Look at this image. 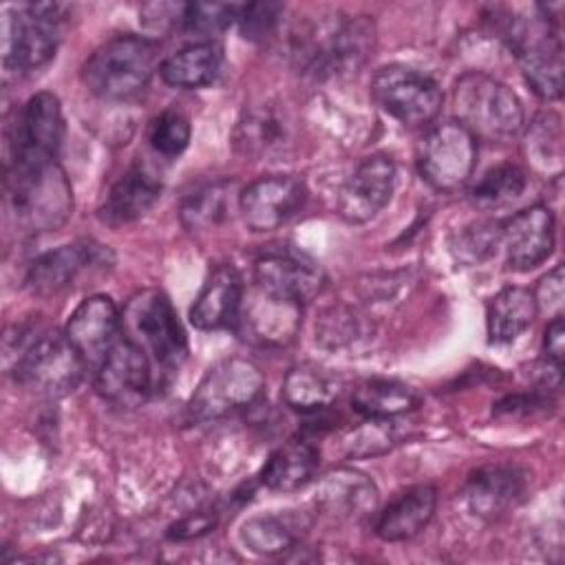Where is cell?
Wrapping results in <instances>:
<instances>
[{"label": "cell", "instance_id": "cell-41", "mask_svg": "<svg viewBox=\"0 0 565 565\" xmlns=\"http://www.w3.org/2000/svg\"><path fill=\"white\" fill-rule=\"evenodd\" d=\"M393 435L386 426V419H369L362 428H358L349 439V452L351 455H373L391 448Z\"/></svg>", "mask_w": 565, "mask_h": 565}, {"label": "cell", "instance_id": "cell-22", "mask_svg": "<svg viewBox=\"0 0 565 565\" xmlns=\"http://www.w3.org/2000/svg\"><path fill=\"white\" fill-rule=\"evenodd\" d=\"M316 505L335 519H362L375 510L377 488L360 470L335 468L318 481Z\"/></svg>", "mask_w": 565, "mask_h": 565}, {"label": "cell", "instance_id": "cell-30", "mask_svg": "<svg viewBox=\"0 0 565 565\" xmlns=\"http://www.w3.org/2000/svg\"><path fill=\"white\" fill-rule=\"evenodd\" d=\"M221 62L223 55L214 42H199L170 55L159 73L163 82L174 88H201L216 79Z\"/></svg>", "mask_w": 565, "mask_h": 565}, {"label": "cell", "instance_id": "cell-6", "mask_svg": "<svg viewBox=\"0 0 565 565\" xmlns=\"http://www.w3.org/2000/svg\"><path fill=\"white\" fill-rule=\"evenodd\" d=\"M505 40L516 53L530 88L543 99H558L563 95L565 71L558 22L541 15L532 22L510 18L505 24Z\"/></svg>", "mask_w": 565, "mask_h": 565}, {"label": "cell", "instance_id": "cell-25", "mask_svg": "<svg viewBox=\"0 0 565 565\" xmlns=\"http://www.w3.org/2000/svg\"><path fill=\"white\" fill-rule=\"evenodd\" d=\"M437 505V492L428 483L411 486L399 492L377 516L375 534L382 541L397 543L419 534L433 519Z\"/></svg>", "mask_w": 565, "mask_h": 565}, {"label": "cell", "instance_id": "cell-36", "mask_svg": "<svg viewBox=\"0 0 565 565\" xmlns=\"http://www.w3.org/2000/svg\"><path fill=\"white\" fill-rule=\"evenodd\" d=\"M501 241V227L492 225V223H470L466 227H461L450 245L455 258L463 265H475L486 260L494 247Z\"/></svg>", "mask_w": 565, "mask_h": 565}, {"label": "cell", "instance_id": "cell-14", "mask_svg": "<svg viewBox=\"0 0 565 565\" xmlns=\"http://www.w3.org/2000/svg\"><path fill=\"white\" fill-rule=\"evenodd\" d=\"M302 302L269 294L260 287H252L243 294L236 327L241 335L260 347H285L289 344L300 327Z\"/></svg>", "mask_w": 565, "mask_h": 565}, {"label": "cell", "instance_id": "cell-20", "mask_svg": "<svg viewBox=\"0 0 565 565\" xmlns=\"http://www.w3.org/2000/svg\"><path fill=\"white\" fill-rule=\"evenodd\" d=\"M64 333L86 366L99 364L108 349L117 342L119 311L108 296H88L71 313Z\"/></svg>", "mask_w": 565, "mask_h": 565}, {"label": "cell", "instance_id": "cell-4", "mask_svg": "<svg viewBox=\"0 0 565 565\" xmlns=\"http://www.w3.org/2000/svg\"><path fill=\"white\" fill-rule=\"evenodd\" d=\"M157 51V44L143 35H115L93 51L82 68V79L97 97H132L150 82Z\"/></svg>", "mask_w": 565, "mask_h": 565}, {"label": "cell", "instance_id": "cell-35", "mask_svg": "<svg viewBox=\"0 0 565 565\" xmlns=\"http://www.w3.org/2000/svg\"><path fill=\"white\" fill-rule=\"evenodd\" d=\"M527 157L547 172H561L563 166V130L561 119L554 113H545L534 119L525 141Z\"/></svg>", "mask_w": 565, "mask_h": 565}, {"label": "cell", "instance_id": "cell-16", "mask_svg": "<svg viewBox=\"0 0 565 565\" xmlns=\"http://www.w3.org/2000/svg\"><path fill=\"white\" fill-rule=\"evenodd\" d=\"M254 280L256 287L269 294L305 305L322 291L327 278L309 256L291 249H271L256 260Z\"/></svg>", "mask_w": 565, "mask_h": 565}, {"label": "cell", "instance_id": "cell-31", "mask_svg": "<svg viewBox=\"0 0 565 565\" xmlns=\"http://www.w3.org/2000/svg\"><path fill=\"white\" fill-rule=\"evenodd\" d=\"M351 404L366 419H391L413 411L419 404V397L408 384L380 377L362 382L355 388Z\"/></svg>", "mask_w": 565, "mask_h": 565}, {"label": "cell", "instance_id": "cell-37", "mask_svg": "<svg viewBox=\"0 0 565 565\" xmlns=\"http://www.w3.org/2000/svg\"><path fill=\"white\" fill-rule=\"evenodd\" d=\"M148 141L154 152L163 157H177L188 148L190 121L179 110L159 113L148 128Z\"/></svg>", "mask_w": 565, "mask_h": 565}, {"label": "cell", "instance_id": "cell-24", "mask_svg": "<svg viewBox=\"0 0 565 565\" xmlns=\"http://www.w3.org/2000/svg\"><path fill=\"white\" fill-rule=\"evenodd\" d=\"M525 477L510 466L479 468L468 477L466 503L481 519H497L523 497Z\"/></svg>", "mask_w": 565, "mask_h": 565}, {"label": "cell", "instance_id": "cell-8", "mask_svg": "<svg viewBox=\"0 0 565 565\" xmlns=\"http://www.w3.org/2000/svg\"><path fill=\"white\" fill-rule=\"evenodd\" d=\"M265 386L260 369L247 358L216 362L190 397V415L196 422L221 419L238 408L252 406Z\"/></svg>", "mask_w": 565, "mask_h": 565}, {"label": "cell", "instance_id": "cell-15", "mask_svg": "<svg viewBox=\"0 0 565 565\" xmlns=\"http://www.w3.org/2000/svg\"><path fill=\"white\" fill-rule=\"evenodd\" d=\"M307 190L296 174H269L238 194V210L252 232H271L285 225L305 203Z\"/></svg>", "mask_w": 565, "mask_h": 565}, {"label": "cell", "instance_id": "cell-43", "mask_svg": "<svg viewBox=\"0 0 565 565\" xmlns=\"http://www.w3.org/2000/svg\"><path fill=\"white\" fill-rule=\"evenodd\" d=\"M534 294V300H536V307L541 309H556L561 311V305H563V265H556L536 287Z\"/></svg>", "mask_w": 565, "mask_h": 565}, {"label": "cell", "instance_id": "cell-26", "mask_svg": "<svg viewBox=\"0 0 565 565\" xmlns=\"http://www.w3.org/2000/svg\"><path fill=\"white\" fill-rule=\"evenodd\" d=\"M311 525L305 512H269L252 516L241 527L243 543L256 554H280L291 550Z\"/></svg>", "mask_w": 565, "mask_h": 565}, {"label": "cell", "instance_id": "cell-19", "mask_svg": "<svg viewBox=\"0 0 565 565\" xmlns=\"http://www.w3.org/2000/svg\"><path fill=\"white\" fill-rule=\"evenodd\" d=\"M505 260L516 271L539 267L554 249V214L545 205H532L516 212L501 225Z\"/></svg>", "mask_w": 565, "mask_h": 565}, {"label": "cell", "instance_id": "cell-32", "mask_svg": "<svg viewBox=\"0 0 565 565\" xmlns=\"http://www.w3.org/2000/svg\"><path fill=\"white\" fill-rule=\"evenodd\" d=\"M236 148L249 157H263L282 146L287 139V121L271 106H252L236 126Z\"/></svg>", "mask_w": 565, "mask_h": 565}, {"label": "cell", "instance_id": "cell-29", "mask_svg": "<svg viewBox=\"0 0 565 565\" xmlns=\"http://www.w3.org/2000/svg\"><path fill=\"white\" fill-rule=\"evenodd\" d=\"M342 388V380L316 364H298L289 369L282 382V399L300 413H313L329 406Z\"/></svg>", "mask_w": 565, "mask_h": 565}, {"label": "cell", "instance_id": "cell-23", "mask_svg": "<svg viewBox=\"0 0 565 565\" xmlns=\"http://www.w3.org/2000/svg\"><path fill=\"white\" fill-rule=\"evenodd\" d=\"M161 181L146 163H132L108 190L99 218L108 225L132 223L143 216L159 199Z\"/></svg>", "mask_w": 565, "mask_h": 565}, {"label": "cell", "instance_id": "cell-42", "mask_svg": "<svg viewBox=\"0 0 565 565\" xmlns=\"http://www.w3.org/2000/svg\"><path fill=\"white\" fill-rule=\"evenodd\" d=\"M216 523V514L210 510H196L185 514L183 519H179L174 525H170L168 536L174 541H188L194 536H201L205 532H210Z\"/></svg>", "mask_w": 565, "mask_h": 565}, {"label": "cell", "instance_id": "cell-21", "mask_svg": "<svg viewBox=\"0 0 565 565\" xmlns=\"http://www.w3.org/2000/svg\"><path fill=\"white\" fill-rule=\"evenodd\" d=\"M241 300H243V278L238 269L234 265L221 263L207 274L190 309V322L203 331L230 327L236 322Z\"/></svg>", "mask_w": 565, "mask_h": 565}, {"label": "cell", "instance_id": "cell-1", "mask_svg": "<svg viewBox=\"0 0 565 565\" xmlns=\"http://www.w3.org/2000/svg\"><path fill=\"white\" fill-rule=\"evenodd\" d=\"M15 351V380L44 397L68 395L86 369L66 333L57 329H22Z\"/></svg>", "mask_w": 565, "mask_h": 565}, {"label": "cell", "instance_id": "cell-10", "mask_svg": "<svg viewBox=\"0 0 565 565\" xmlns=\"http://www.w3.org/2000/svg\"><path fill=\"white\" fill-rule=\"evenodd\" d=\"M130 340L150 351L163 369H177L188 353L185 333L166 294L148 289L137 294L124 311Z\"/></svg>", "mask_w": 565, "mask_h": 565}, {"label": "cell", "instance_id": "cell-34", "mask_svg": "<svg viewBox=\"0 0 565 565\" xmlns=\"http://www.w3.org/2000/svg\"><path fill=\"white\" fill-rule=\"evenodd\" d=\"M527 185L525 172L514 163H501L490 168L472 188L470 199L477 207L497 210L516 201Z\"/></svg>", "mask_w": 565, "mask_h": 565}, {"label": "cell", "instance_id": "cell-44", "mask_svg": "<svg viewBox=\"0 0 565 565\" xmlns=\"http://www.w3.org/2000/svg\"><path fill=\"white\" fill-rule=\"evenodd\" d=\"M543 351L545 360L561 364L563 366V353H565V324L563 316H554L547 327H545V338H543Z\"/></svg>", "mask_w": 565, "mask_h": 565}, {"label": "cell", "instance_id": "cell-38", "mask_svg": "<svg viewBox=\"0 0 565 565\" xmlns=\"http://www.w3.org/2000/svg\"><path fill=\"white\" fill-rule=\"evenodd\" d=\"M238 4H218V2H192L183 7L179 29L194 35H214L236 22Z\"/></svg>", "mask_w": 565, "mask_h": 565}, {"label": "cell", "instance_id": "cell-7", "mask_svg": "<svg viewBox=\"0 0 565 565\" xmlns=\"http://www.w3.org/2000/svg\"><path fill=\"white\" fill-rule=\"evenodd\" d=\"M66 7L57 2L22 4L4 13V66L31 73L49 64L60 40Z\"/></svg>", "mask_w": 565, "mask_h": 565}, {"label": "cell", "instance_id": "cell-17", "mask_svg": "<svg viewBox=\"0 0 565 565\" xmlns=\"http://www.w3.org/2000/svg\"><path fill=\"white\" fill-rule=\"evenodd\" d=\"M395 188V163L386 154L366 157L344 181L338 194L340 216L349 223L373 218L391 199Z\"/></svg>", "mask_w": 565, "mask_h": 565}, {"label": "cell", "instance_id": "cell-40", "mask_svg": "<svg viewBox=\"0 0 565 565\" xmlns=\"http://www.w3.org/2000/svg\"><path fill=\"white\" fill-rule=\"evenodd\" d=\"M282 4L278 2H249L236 9V24L247 40H265L278 24Z\"/></svg>", "mask_w": 565, "mask_h": 565}, {"label": "cell", "instance_id": "cell-12", "mask_svg": "<svg viewBox=\"0 0 565 565\" xmlns=\"http://www.w3.org/2000/svg\"><path fill=\"white\" fill-rule=\"evenodd\" d=\"M375 102L404 126H424L441 108V90L428 75L404 64L382 66L371 79Z\"/></svg>", "mask_w": 565, "mask_h": 565}, {"label": "cell", "instance_id": "cell-11", "mask_svg": "<svg viewBox=\"0 0 565 565\" xmlns=\"http://www.w3.org/2000/svg\"><path fill=\"white\" fill-rule=\"evenodd\" d=\"M477 163V139L459 121H441L422 137L417 168L428 185L439 192L461 188Z\"/></svg>", "mask_w": 565, "mask_h": 565}, {"label": "cell", "instance_id": "cell-18", "mask_svg": "<svg viewBox=\"0 0 565 565\" xmlns=\"http://www.w3.org/2000/svg\"><path fill=\"white\" fill-rule=\"evenodd\" d=\"M108 263L110 254L108 249H104V245H97L93 241L68 243L35 258L29 267L26 285L38 296H51L66 289L84 271Z\"/></svg>", "mask_w": 565, "mask_h": 565}, {"label": "cell", "instance_id": "cell-27", "mask_svg": "<svg viewBox=\"0 0 565 565\" xmlns=\"http://www.w3.org/2000/svg\"><path fill=\"white\" fill-rule=\"evenodd\" d=\"M318 470V450L305 439H289L278 446L260 470L265 488L276 492H291L307 486Z\"/></svg>", "mask_w": 565, "mask_h": 565}, {"label": "cell", "instance_id": "cell-3", "mask_svg": "<svg viewBox=\"0 0 565 565\" xmlns=\"http://www.w3.org/2000/svg\"><path fill=\"white\" fill-rule=\"evenodd\" d=\"M457 121L477 139L505 141L523 126V108L512 88L503 82L472 71L457 79L452 88Z\"/></svg>", "mask_w": 565, "mask_h": 565}, {"label": "cell", "instance_id": "cell-28", "mask_svg": "<svg viewBox=\"0 0 565 565\" xmlns=\"http://www.w3.org/2000/svg\"><path fill=\"white\" fill-rule=\"evenodd\" d=\"M539 307L534 294L523 287H505L494 294L486 309L488 335L494 344L516 340L536 318Z\"/></svg>", "mask_w": 565, "mask_h": 565}, {"label": "cell", "instance_id": "cell-9", "mask_svg": "<svg viewBox=\"0 0 565 565\" xmlns=\"http://www.w3.org/2000/svg\"><path fill=\"white\" fill-rule=\"evenodd\" d=\"M64 139V117L60 99L53 93L33 95L9 128L7 168H33L53 163Z\"/></svg>", "mask_w": 565, "mask_h": 565}, {"label": "cell", "instance_id": "cell-5", "mask_svg": "<svg viewBox=\"0 0 565 565\" xmlns=\"http://www.w3.org/2000/svg\"><path fill=\"white\" fill-rule=\"evenodd\" d=\"M373 46V24L364 18H335L311 24L296 38V57L316 75L358 68Z\"/></svg>", "mask_w": 565, "mask_h": 565}, {"label": "cell", "instance_id": "cell-39", "mask_svg": "<svg viewBox=\"0 0 565 565\" xmlns=\"http://www.w3.org/2000/svg\"><path fill=\"white\" fill-rule=\"evenodd\" d=\"M316 333V338L329 349L349 347L358 338H362V318H358V313H353L351 309L331 307L320 316Z\"/></svg>", "mask_w": 565, "mask_h": 565}, {"label": "cell", "instance_id": "cell-33", "mask_svg": "<svg viewBox=\"0 0 565 565\" xmlns=\"http://www.w3.org/2000/svg\"><path fill=\"white\" fill-rule=\"evenodd\" d=\"M232 192L230 181H214L190 192L181 203V223L190 232L212 230L232 216Z\"/></svg>", "mask_w": 565, "mask_h": 565}, {"label": "cell", "instance_id": "cell-2", "mask_svg": "<svg viewBox=\"0 0 565 565\" xmlns=\"http://www.w3.org/2000/svg\"><path fill=\"white\" fill-rule=\"evenodd\" d=\"M7 203L24 232H53L73 212V192L64 170L53 161L33 168H7Z\"/></svg>", "mask_w": 565, "mask_h": 565}, {"label": "cell", "instance_id": "cell-13", "mask_svg": "<svg viewBox=\"0 0 565 565\" xmlns=\"http://www.w3.org/2000/svg\"><path fill=\"white\" fill-rule=\"evenodd\" d=\"M95 386L97 393L115 406L132 408L143 404L152 386L146 351L130 338H117L97 364Z\"/></svg>", "mask_w": 565, "mask_h": 565}]
</instances>
